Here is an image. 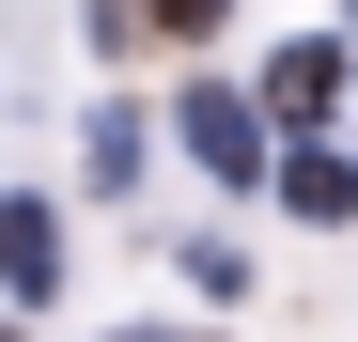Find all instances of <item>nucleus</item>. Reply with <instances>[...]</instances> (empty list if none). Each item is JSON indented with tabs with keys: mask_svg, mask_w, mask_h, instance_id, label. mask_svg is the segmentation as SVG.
Listing matches in <instances>:
<instances>
[{
	"mask_svg": "<svg viewBox=\"0 0 358 342\" xmlns=\"http://www.w3.org/2000/svg\"><path fill=\"white\" fill-rule=\"evenodd\" d=\"M187 156L218 171V187H250V171H265V109H250V94H218V78H203V94H187Z\"/></svg>",
	"mask_w": 358,
	"mask_h": 342,
	"instance_id": "f257e3e1",
	"label": "nucleus"
},
{
	"mask_svg": "<svg viewBox=\"0 0 358 342\" xmlns=\"http://www.w3.org/2000/svg\"><path fill=\"white\" fill-rule=\"evenodd\" d=\"M0 280H16V296H47V280H63V218H47L31 187L0 202Z\"/></svg>",
	"mask_w": 358,
	"mask_h": 342,
	"instance_id": "f03ea898",
	"label": "nucleus"
},
{
	"mask_svg": "<svg viewBox=\"0 0 358 342\" xmlns=\"http://www.w3.org/2000/svg\"><path fill=\"white\" fill-rule=\"evenodd\" d=\"M327 94H343V47H280V78H265L280 125H327Z\"/></svg>",
	"mask_w": 358,
	"mask_h": 342,
	"instance_id": "7ed1b4c3",
	"label": "nucleus"
},
{
	"mask_svg": "<svg viewBox=\"0 0 358 342\" xmlns=\"http://www.w3.org/2000/svg\"><path fill=\"white\" fill-rule=\"evenodd\" d=\"M280 202H296V218H358V171H343V156H280Z\"/></svg>",
	"mask_w": 358,
	"mask_h": 342,
	"instance_id": "20e7f679",
	"label": "nucleus"
},
{
	"mask_svg": "<svg viewBox=\"0 0 358 342\" xmlns=\"http://www.w3.org/2000/svg\"><path fill=\"white\" fill-rule=\"evenodd\" d=\"M94 187H141V109H94V140H78Z\"/></svg>",
	"mask_w": 358,
	"mask_h": 342,
	"instance_id": "39448f33",
	"label": "nucleus"
},
{
	"mask_svg": "<svg viewBox=\"0 0 358 342\" xmlns=\"http://www.w3.org/2000/svg\"><path fill=\"white\" fill-rule=\"evenodd\" d=\"M141 16H156V31H218V0H141Z\"/></svg>",
	"mask_w": 358,
	"mask_h": 342,
	"instance_id": "423d86ee",
	"label": "nucleus"
},
{
	"mask_svg": "<svg viewBox=\"0 0 358 342\" xmlns=\"http://www.w3.org/2000/svg\"><path fill=\"white\" fill-rule=\"evenodd\" d=\"M0 342H16V327H0Z\"/></svg>",
	"mask_w": 358,
	"mask_h": 342,
	"instance_id": "0eeeda50",
	"label": "nucleus"
}]
</instances>
